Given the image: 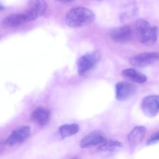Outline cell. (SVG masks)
Wrapping results in <instances>:
<instances>
[{
	"label": "cell",
	"instance_id": "cell-1",
	"mask_svg": "<svg viewBox=\"0 0 159 159\" xmlns=\"http://www.w3.org/2000/svg\"><path fill=\"white\" fill-rule=\"evenodd\" d=\"M95 18V14L90 9L84 7H76L68 12L66 16V23L70 27L79 28L93 23Z\"/></svg>",
	"mask_w": 159,
	"mask_h": 159
},
{
	"label": "cell",
	"instance_id": "cell-2",
	"mask_svg": "<svg viewBox=\"0 0 159 159\" xmlns=\"http://www.w3.org/2000/svg\"><path fill=\"white\" fill-rule=\"evenodd\" d=\"M136 33L140 43L147 46H152L158 39L159 29L156 26L151 25L147 20H137L135 25Z\"/></svg>",
	"mask_w": 159,
	"mask_h": 159
},
{
	"label": "cell",
	"instance_id": "cell-3",
	"mask_svg": "<svg viewBox=\"0 0 159 159\" xmlns=\"http://www.w3.org/2000/svg\"><path fill=\"white\" fill-rule=\"evenodd\" d=\"M47 6L45 0H30L23 13L27 22H31L43 15Z\"/></svg>",
	"mask_w": 159,
	"mask_h": 159
},
{
	"label": "cell",
	"instance_id": "cell-4",
	"mask_svg": "<svg viewBox=\"0 0 159 159\" xmlns=\"http://www.w3.org/2000/svg\"><path fill=\"white\" fill-rule=\"evenodd\" d=\"M100 54L97 51L87 53L82 56L78 62V72L83 76L94 68L100 59Z\"/></svg>",
	"mask_w": 159,
	"mask_h": 159
},
{
	"label": "cell",
	"instance_id": "cell-5",
	"mask_svg": "<svg viewBox=\"0 0 159 159\" xmlns=\"http://www.w3.org/2000/svg\"><path fill=\"white\" fill-rule=\"evenodd\" d=\"M159 60V53L146 52L132 57L129 59L131 65L137 67L148 66Z\"/></svg>",
	"mask_w": 159,
	"mask_h": 159
},
{
	"label": "cell",
	"instance_id": "cell-6",
	"mask_svg": "<svg viewBox=\"0 0 159 159\" xmlns=\"http://www.w3.org/2000/svg\"><path fill=\"white\" fill-rule=\"evenodd\" d=\"M30 127L27 125L17 127L10 134L6 139L5 143L9 146H13L23 143L30 135Z\"/></svg>",
	"mask_w": 159,
	"mask_h": 159
},
{
	"label": "cell",
	"instance_id": "cell-7",
	"mask_svg": "<svg viewBox=\"0 0 159 159\" xmlns=\"http://www.w3.org/2000/svg\"><path fill=\"white\" fill-rule=\"evenodd\" d=\"M143 113L148 117H153L159 112V95H152L143 98L141 104Z\"/></svg>",
	"mask_w": 159,
	"mask_h": 159
},
{
	"label": "cell",
	"instance_id": "cell-8",
	"mask_svg": "<svg viewBox=\"0 0 159 159\" xmlns=\"http://www.w3.org/2000/svg\"><path fill=\"white\" fill-rule=\"evenodd\" d=\"M133 32L130 26L124 25L113 29L111 30L109 36L111 39L117 43H125L132 39Z\"/></svg>",
	"mask_w": 159,
	"mask_h": 159
},
{
	"label": "cell",
	"instance_id": "cell-9",
	"mask_svg": "<svg viewBox=\"0 0 159 159\" xmlns=\"http://www.w3.org/2000/svg\"><path fill=\"white\" fill-rule=\"evenodd\" d=\"M135 92V86L130 83L120 82L115 86L116 98L119 101L127 100L134 94Z\"/></svg>",
	"mask_w": 159,
	"mask_h": 159
},
{
	"label": "cell",
	"instance_id": "cell-10",
	"mask_svg": "<svg viewBox=\"0 0 159 159\" xmlns=\"http://www.w3.org/2000/svg\"><path fill=\"white\" fill-rule=\"evenodd\" d=\"M146 133V128L141 125L136 126L130 132L128 135V141L131 153H133L136 148L142 142Z\"/></svg>",
	"mask_w": 159,
	"mask_h": 159
},
{
	"label": "cell",
	"instance_id": "cell-11",
	"mask_svg": "<svg viewBox=\"0 0 159 159\" xmlns=\"http://www.w3.org/2000/svg\"><path fill=\"white\" fill-rule=\"evenodd\" d=\"M27 22L23 13L13 14L5 17L2 20L1 25L4 28H13L20 26Z\"/></svg>",
	"mask_w": 159,
	"mask_h": 159
},
{
	"label": "cell",
	"instance_id": "cell-12",
	"mask_svg": "<svg viewBox=\"0 0 159 159\" xmlns=\"http://www.w3.org/2000/svg\"><path fill=\"white\" fill-rule=\"evenodd\" d=\"M107 140L106 138L100 132H94L84 137L80 142L82 148H87L102 144Z\"/></svg>",
	"mask_w": 159,
	"mask_h": 159
},
{
	"label": "cell",
	"instance_id": "cell-13",
	"mask_svg": "<svg viewBox=\"0 0 159 159\" xmlns=\"http://www.w3.org/2000/svg\"><path fill=\"white\" fill-rule=\"evenodd\" d=\"M50 117V111L42 107L36 109L30 116V118L33 122L40 125H46L49 122Z\"/></svg>",
	"mask_w": 159,
	"mask_h": 159
},
{
	"label": "cell",
	"instance_id": "cell-14",
	"mask_svg": "<svg viewBox=\"0 0 159 159\" xmlns=\"http://www.w3.org/2000/svg\"><path fill=\"white\" fill-rule=\"evenodd\" d=\"M122 75L126 79L138 83H144L147 80L146 75L134 68L125 69L122 72Z\"/></svg>",
	"mask_w": 159,
	"mask_h": 159
},
{
	"label": "cell",
	"instance_id": "cell-15",
	"mask_svg": "<svg viewBox=\"0 0 159 159\" xmlns=\"http://www.w3.org/2000/svg\"><path fill=\"white\" fill-rule=\"evenodd\" d=\"M122 147V143L118 140H107L99 145L98 150L102 152H113L117 151Z\"/></svg>",
	"mask_w": 159,
	"mask_h": 159
},
{
	"label": "cell",
	"instance_id": "cell-16",
	"mask_svg": "<svg viewBox=\"0 0 159 159\" xmlns=\"http://www.w3.org/2000/svg\"><path fill=\"white\" fill-rule=\"evenodd\" d=\"M80 126L77 124H69L62 125L59 128V134L62 138L65 139L77 134Z\"/></svg>",
	"mask_w": 159,
	"mask_h": 159
},
{
	"label": "cell",
	"instance_id": "cell-17",
	"mask_svg": "<svg viewBox=\"0 0 159 159\" xmlns=\"http://www.w3.org/2000/svg\"><path fill=\"white\" fill-rule=\"evenodd\" d=\"M159 142V131L152 135L147 141V144L148 146L156 144Z\"/></svg>",
	"mask_w": 159,
	"mask_h": 159
},
{
	"label": "cell",
	"instance_id": "cell-18",
	"mask_svg": "<svg viewBox=\"0 0 159 159\" xmlns=\"http://www.w3.org/2000/svg\"><path fill=\"white\" fill-rule=\"evenodd\" d=\"M57 1L62 3H68V2H72L75 1L76 0H57Z\"/></svg>",
	"mask_w": 159,
	"mask_h": 159
},
{
	"label": "cell",
	"instance_id": "cell-19",
	"mask_svg": "<svg viewBox=\"0 0 159 159\" xmlns=\"http://www.w3.org/2000/svg\"><path fill=\"white\" fill-rule=\"evenodd\" d=\"M1 11H2V10H4V7H3V6H2V5H1Z\"/></svg>",
	"mask_w": 159,
	"mask_h": 159
}]
</instances>
